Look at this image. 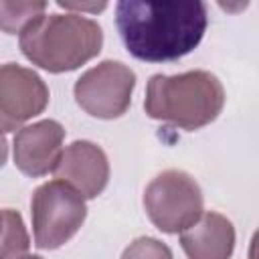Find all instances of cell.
<instances>
[{"label":"cell","instance_id":"obj_1","mask_svg":"<svg viewBox=\"0 0 259 259\" xmlns=\"http://www.w3.org/2000/svg\"><path fill=\"white\" fill-rule=\"evenodd\" d=\"M115 26L132 57L164 63L182 59L198 47L208 12L200 0H119Z\"/></svg>","mask_w":259,"mask_h":259},{"label":"cell","instance_id":"obj_2","mask_svg":"<svg viewBox=\"0 0 259 259\" xmlns=\"http://www.w3.org/2000/svg\"><path fill=\"white\" fill-rule=\"evenodd\" d=\"M18 47L32 65L49 73H67L99 55L103 28L85 14H40L18 34Z\"/></svg>","mask_w":259,"mask_h":259},{"label":"cell","instance_id":"obj_3","mask_svg":"<svg viewBox=\"0 0 259 259\" xmlns=\"http://www.w3.org/2000/svg\"><path fill=\"white\" fill-rule=\"evenodd\" d=\"M223 107L225 87L210 71L194 69L178 75L156 73L148 79L144 109L148 117L156 121L192 132L214 121Z\"/></svg>","mask_w":259,"mask_h":259},{"label":"cell","instance_id":"obj_4","mask_svg":"<svg viewBox=\"0 0 259 259\" xmlns=\"http://www.w3.org/2000/svg\"><path fill=\"white\" fill-rule=\"evenodd\" d=\"M32 239L38 249L53 251L63 247L87 219L85 198L63 180L42 182L30 198Z\"/></svg>","mask_w":259,"mask_h":259},{"label":"cell","instance_id":"obj_5","mask_svg":"<svg viewBox=\"0 0 259 259\" xmlns=\"http://www.w3.org/2000/svg\"><path fill=\"white\" fill-rule=\"evenodd\" d=\"M144 208L156 229L178 235L190 227L204 210L198 182L184 170H164L144 188Z\"/></svg>","mask_w":259,"mask_h":259},{"label":"cell","instance_id":"obj_6","mask_svg":"<svg viewBox=\"0 0 259 259\" xmlns=\"http://www.w3.org/2000/svg\"><path fill=\"white\" fill-rule=\"evenodd\" d=\"M136 73L130 65L105 59L89 67L73 85L77 105L97 119H117L132 105Z\"/></svg>","mask_w":259,"mask_h":259},{"label":"cell","instance_id":"obj_7","mask_svg":"<svg viewBox=\"0 0 259 259\" xmlns=\"http://www.w3.org/2000/svg\"><path fill=\"white\" fill-rule=\"evenodd\" d=\"M51 91L45 79L18 63L0 65V132H18L49 105Z\"/></svg>","mask_w":259,"mask_h":259},{"label":"cell","instance_id":"obj_8","mask_svg":"<svg viewBox=\"0 0 259 259\" xmlns=\"http://www.w3.org/2000/svg\"><path fill=\"white\" fill-rule=\"evenodd\" d=\"M53 174L75 188L85 200L97 198L109 182V160L101 146L91 140H75L63 148Z\"/></svg>","mask_w":259,"mask_h":259},{"label":"cell","instance_id":"obj_9","mask_svg":"<svg viewBox=\"0 0 259 259\" xmlns=\"http://www.w3.org/2000/svg\"><path fill=\"white\" fill-rule=\"evenodd\" d=\"M65 142V127L57 119H38L22 125L12 140V158L16 168L30 176H47L53 172Z\"/></svg>","mask_w":259,"mask_h":259},{"label":"cell","instance_id":"obj_10","mask_svg":"<svg viewBox=\"0 0 259 259\" xmlns=\"http://www.w3.org/2000/svg\"><path fill=\"white\" fill-rule=\"evenodd\" d=\"M235 239L233 223L217 210H202L190 227L178 233L180 247L188 259H231Z\"/></svg>","mask_w":259,"mask_h":259},{"label":"cell","instance_id":"obj_11","mask_svg":"<svg viewBox=\"0 0 259 259\" xmlns=\"http://www.w3.org/2000/svg\"><path fill=\"white\" fill-rule=\"evenodd\" d=\"M30 249V237L18 210L2 208L0 231V259H18Z\"/></svg>","mask_w":259,"mask_h":259},{"label":"cell","instance_id":"obj_12","mask_svg":"<svg viewBox=\"0 0 259 259\" xmlns=\"http://www.w3.org/2000/svg\"><path fill=\"white\" fill-rule=\"evenodd\" d=\"M45 0H0V30L20 34L47 10Z\"/></svg>","mask_w":259,"mask_h":259},{"label":"cell","instance_id":"obj_13","mask_svg":"<svg viewBox=\"0 0 259 259\" xmlns=\"http://www.w3.org/2000/svg\"><path fill=\"white\" fill-rule=\"evenodd\" d=\"M119 259H174L170 247L156 237H138L121 253Z\"/></svg>","mask_w":259,"mask_h":259},{"label":"cell","instance_id":"obj_14","mask_svg":"<svg viewBox=\"0 0 259 259\" xmlns=\"http://www.w3.org/2000/svg\"><path fill=\"white\" fill-rule=\"evenodd\" d=\"M57 6L65 8V12H75V14H83V12H101L107 8V2H67V0H59Z\"/></svg>","mask_w":259,"mask_h":259},{"label":"cell","instance_id":"obj_15","mask_svg":"<svg viewBox=\"0 0 259 259\" xmlns=\"http://www.w3.org/2000/svg\"><path fill=\"white\" fill-rule=\"evenodd\" d=\"M8 160V142H6V136L0 132V168L6 164Z\"/></svg>","mask_w":259,"mask_h":259},{"label":"cell","instance_id":"obj_16","mask_svg":"<svg viewBox=\"0 0 259 259\" xmlns=\"http://www.w3.org/2000/svg\"><path fill=\"white\" fill-rule=\"evenodd\" d=\"M18 259H45V257H40V255H22V257H18Z\"/></svg>","mask_w":259,"mask_h":259},{"label":"cell","instance_id":"obj_17","mask_svg":"<svg viewBox=\"0 0 259 259\" xmlns=\"http://www.w3.org/2000/svg\"><path fill=\"white\" fill-rule=\"evenodd\" d=\"M0 231H2V208H0Z\"/></svg>","mask_w":259,"mask_h":259}]
</instances>
